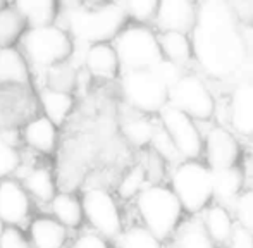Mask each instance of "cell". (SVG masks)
I'll list each match as a JSON object with an SVG mask.
<instances>
[{
    "mask_svg": "<svg viewBox=\"0 0 253 248\" xmlns=\"http://www.w3.org/2000/svg\"><path fill=\"white\" fill-rule=\"evenodd\" d=\"M52 215L59 224H62L66 229L80 228L83 224V208L81 200H78L76 195L71 191H60L50 200Z\"/></svg>",
    "mask_w": 253,
    "mask_h": 248,
    "instance_id": "83f0119b",
    "label": "cell"
},
{
    "mask_svg": "<svg viewBox=\"0 0 253 248\" xmlns=\"http://www.w3.org/2000/svg\"><path fill=\"white\" fill-rule=\"evenodd\" d=\"M21 54L28 66L45 73L53 66L67 62L73 54L74 41L59 24L43 28H28L19 40Z\"/></svg>",
    "mask_w": 253,
    "mask_h": 248,
    "instance_id": "277c9868",
    "label": "cell"
},
{
    "mask_svg": "<svg viewBox=\"0 0 253 248\" xmlns=\"http://www.w3.org/2000/svg\"><path fill=\"white\" fill-rule=\"evenodd\" d=\"M150 145H152L153 152H155V154L159 155V157L162 159L164 162H176V165L183 162L179 152L176 150L174 143L170 141L169 134L164 131V127L160 126V123L157 124L155 134H153V140H152Z\"/></svg>",
    "mask_w": 253,
    "mask_h": 248,
    "instance_id": "d590c367",
    "label": "cell"
},
{
    "mask_svg": "<svg viewBox=\"0 0 253 248\" xmlns=\"http://www.w3.org/2000/svg\"><path fill=\"white\" fill-rule=\"evenodd\" d=\"M31 212V198L16 179L0 181V221L7 228H19Z\"/></svg>",
    "mask_w": 253,
    "mask_h": 248,
    "instance_id": "4fadbf2b",
    "label": "cell"
},
{
    "mask_svg": "<svg viewBox=\"0 0 253 248\" xmlns=\"http://www.w3.org/2000/svg\"><path fill=\"white\" fill-rule=\"evenodd\" d=\"M83 217L105 240H116L123 231V217L112 193L100 186L88 188L81 198Z\"/></svg>",
    "mask_w": 253,
    "mask_h": 248,
    "instance_id": "ba28073f",
    "label": "cell"
},
{
    "mask_svg": "<svg viewBox=\"0 0 253 248\" xmlns=\"http://www.w3.org/2000/svg\"><path fill=\"white\" fill-rule=\"evenodd\" d=\"M119 67L126 71L150 69L162 59L157 33L143 24H127L112 40Z\"/></svg>",
    "mask_w": 253,
    "mask_h": 248,
    "instance_id": "8992f818",
    "label": "cell"
},
{
    "mask_svg": "<svg viewBox=\"0 0 253 248\" xmlns=\"http://www.w3.org/2000/svg\"><path fill=\"white\" fill-rule=\"evenodd\" d=\"M150 71H152L153 76H155L157 80H159L160 83L167 88V90H170L172 86H176V84L179 83L181 78L186 74L183 67H179L177 64L167 61V59H164V57L160 59L155 66H152Z\"/></svg>",
    "mask_w": 253,
    "mask_h": 248,
    "instance_id": "8d00e7d4",
    "label": "cell"
},
{
    "mask_svg": "<svg viewBox=\"0 0 253 248\" xmlns=\"http://www.w3.org/2000/svg\"><path fill=\"white\" fill-rule=\"evenodd\" d=\"M210 178H212V198H215L217 205H222L229 210L245 188L247 181L245 169L240 165L213 169L210 171Z\"/></svg>",
    "mask_w": 253,
    "mask_h": 248,
    "instance_id": "2e32d148",
    "label": "cell"
},
{
    "mask_svg": "<svg viewBox=\"0 0 253 248\" xmlns=\"http://www.w3.org/2000/svg\"><path fill=\"white\" fill-rule=\"evenodd\" d=\"M78 71L80 69H76L69 61L59 64V66L50 67V69L43 73V80H45V83H47L45 88H52V90H57V91L73 93V90L76 88Z\"/></svg>",
    "mask_w": 253,
    "mask_h": 248,
    "instance_id": "4dcf8cb0",
    "label": "cell"
},
{
    "mask_svg": "<svg viewBox=\"0 0 253 248\" xmlns=\"http://www.w3.org/2000/svg\"><path fill=\"white\" fill-rule=\"evenodd\" d=\"M234 222L253 233V188L241 191L229 208Z\"/></svg>",
    "mask_w": 253,
    "mask_h": 248,
    "instance_id": "d6a6232c",
    "label": "cell"
},
{
    "mask_svg": "<svg viewBox=\"0 0 253 248\" xmlns=\"http://www.w3.org/2000/svg\"><path fill=\"white\" fill-rule=\"evenodd\" d=\"M3 229H5V226H3V222L0 221V238H2V233H3Z\"/></svg>",
    "mask_w": 253,
    "mask_h": 248,
    "instance_id": "b9f144b4",
    "label": "cell"
},
{
    "mask_svg": "<svg viewBox=\"0 0 253 248\" xmlns=\"http://www.w3.org/2000/svg\"><path fill=\"white\" fill-rule=\"evenodd\" d=\"M166 248H217L207 236L200 217L193 215L188 221H181L177 229L167 240Z\"/></svg>",
    "mask_w": 253,
    "mask_h": 248,
    "instance_id": "cb8c5ba5",
    "label": "cell"
},
{
    "mask_svg": "<svg viewBox=\"0 0 253 248\" xmlns=\"http://www.w3.org/2000/svg\"><path fill=\"white\" fill-rule=\"evenodd\" d=\"M23 140L31 150L48 155L55 150L59 141V129L45 116L30 119L23 127Z\"/></svg>",
    "mask_w": 253,
    "mask_h": 248,
    "instance_id": "e0dca14e",
    "label": "cell"
},
{
    "mask_svg": "<svg viewBox=\"0 0 253 248\" xmlns=\"http://www.w3.org/2000/svg\"><path fill=\"white\" fill-rule=\"evenodd\" d=\"M30 66L19 48H0V84L30 88Z\"/></svg>",
    "mask_w": 253,
    "mask_h": 248,
    "instance_id": "44dd1931",
    "label": "cell"
},
{
    "mask_svg": "<svg viewBox=\"0 0 253 248\" xmlns=\"http://www.w3.org/2000/svg\"><path fill=\"white\" fill-rule=\"evenodd\" d=\"M167 104L186 114L193 121L195 119L207 121L215 112L212 91L197 74H184L179 83L169 90Z\"/></svg>",
    "mask_w": 253,
    "mask_h": 248,
    "instance_id": "9c48e42d",
    "label": "cell"
},
{
    "mask_svg": "<svg viewBox=\"0 0 253 248\" xmlns=\"http://www.w3.org/2000/svg\"><path fill=\"white\" fill-rule=\"evenodd\" d=\"M157 41H159L162 57L177 64L183 69L184 66H188L193 61V47H191L190 35L166 31V33L157 35Z\"/></svg>",
    "mask_w": 253,
    "mask_h": 248,
    "instance_id": "4316f807",
    "label": "cell"
},
{
    "mask_svg": "<svg viewBox=\"0 0 253 248\" xmlns=\"http://www.w3.org/2000/svg\"><path fill=\"white\" fill-rule=\"evenodd\" d=\"M114 243L116 248H166V245L143 226H131L123 229Z\"/></svg>",
    "mask_w": 253,
    "mask_h": 248,
    "instance_id": "f546056e",
    "label": "cell"
},
{
    "mask_svg": "<svg viewBox=\"0 0 253 248\" xmlns=\"http://www.w3.org/2000/svg\"><path fill=\"white\" fill-rule=\"evenodd\" d=\"M31 248H64L67 242V229L53 217H37L28 228Z\"/></svg>",
    "mask_w": 253,
    "mask_h": 248,
    "instance_id": "ffe728a7",
    "label": "cell"
},
{
    "mask_svg": "<svg viewBox=\"0 0 253 248\" xmlns=\"http://www.w3.org/2000/svg\"><path fill=\"white\" fill-rule=\"evenodd\" d=\"M226 248H253V233L236 224Z\"/></svg>",
    "mask_w": 253,
    "mask_h": 248,
    "instance_id": "ab89813d",
    "label": "cell"
},
{
    "mask_svg": "<svg viewBox=\"0 0 253 248\" xmlns=\"http://www.w3.org/2000/svg\"><path fill=\"white\" fill-rule=\"evenodd\" d=\"M119 90L126 107L143 116L159 114L167 105L169 97V90L153 76L150 69L123 73Z\"/></svg>",
    "mask_w": 253,
    "mask_h": 248,
    "instance_id": "52a82bcc",
    "label": "cell"
},
{
    "mask_svg": "<svg viewBox=\"0 0 253 248\" xmlns=\"http://www.w3.org/2000/svg\"><path fill=\"white\" fill-rule=\"evenodd\" d=\"M127 111L129 112L119 123L123 136L126 138L127 143L136 148L148 147L153 140L157 124L148 116L138 114V112L131 111V109H127Z\"/></svg>",
    "mask_w": 253,
    "mask_h": 248,
    "instance_id": "603a6c76",
    "label": "cell"
},
{
    "mask_svg": "<svg viewBox=\"0 0 253 248\" xmlns=\"http://www.w3.org/2000/svg\"><path fill=\"white\" fill-rule=\"evenodd\" d=\"M59 16H64V26L74 43L84 47L109 43L126 26L127 16L121 2L88 3L66 2L59 3Z\"/></svg>",
    "mask_w": 253,
    "mask_h": 248,
    "instance_id": "7a4b0ae2",
    "label": "cell"
},
{
    "mask_svg": "<svg viewBox=\"0 0 253 248\" xmlns=\"http://www.w3.org/2000/svg\"><path fill=\"white\" fill-rule=\"evenodd\" d=\"M145 186H148L147 172L141 164H134L121 178L119 185H117V193L124 200H131V198H136Z\"/></svg>",
    "mask_w": 253,
    "mask_h": 248,
    "instance_id": "1f68e13d",
    "label": "cell"
},
{
    "mask_svg": "<svg viewBox=\"0 0 253 248\" xmlns=\"http://www.w3.org/2000/svg\"><path fill=\"white\" fill-rule=\"evenodd\" d=\"M200 221L203 224V229H205L207 236L210 238V242L215 247H222L229 242L231 235L234 231V222L231 212L227 210L222 205H209L205 210L202 212Z\"/></svg>",
    "mask_w": 253,
    "mask_h": 248,
    "instance_id": "d6986e66",
    "label": "cell"
},
{
    "mask_svg": "<svg viewBox=\"0 0 253 248\" xmlns=\"http://www.w3.org/2000/svg\"><path fill=\"white\" fill-rule=\"evenodd\" d=\"M21 186L24 188V191L28 193V197L35 198V200L48 202L57 195V185L55 178H53L52 171L45 165H38V167H31L26 174L21 178Z\"/></svg>",
    "mask_w": 253,
    "mask_h": 248,
    "instance_id": "484cf974",
    "label": "cell"
},
{
    "mask_svg": "<svg viewBox=\"0 0 253 248\" xmlns=\"http://www.w3.org/2000/svg\"><path fill=\"white\" fill-rule=\"evenodd\" d=\"M245 38H247V43H248V55L252 59V66H253V30L245 31ZM253 69V67H252Z\"/></svg>",
    "mask_w": 253,
    "mask_h": 248,
    "instance_id": "60d3db41",
    "label": "cell"
},
{
    "mask_svg": "<svg viewBox=\"0 0 253 248\" xmlns=\"http://www.w3.org/2000/svg\"><path fill=\"white\" fill-rule=\"evenodd\" d=\"M153 23L160 33L174 31V33L190 35L197 23V3L190 0H164L159 2Z\"/></svg>",
    "mask_w": 253,
    "mask_h": 248,
    "instance_id": "7c38bea8",
    "label": "cell"
},
{
    "mask_svg": "<svg viewBox=\"0 0 253 248\" xmlns=\"http://www.w3.org/2000/svg\"><path fill=\"white\" fill-rule=\"evenodd\" d=\"M26 30L23 17L14 9V5H5L0 9V48L14 47Z\"/></svg>",
    "mask_w": 253,
    "mask_h": 248,
    "instance_id": "f1b7e54d",
    "label": "cell"
},
{
    "mask_svg": "<svg viewBox=\"0 0 253 248\" xmlns=\"http://www.w3.org/2000/svg\"><path fill=\"white\" fill-rule=\"evenodd\" d=\"M21 167V154L16 145L0 134V181L12 176Z\"/></svg>",
    "mask_w": 253,
    "mask_h": 248,
    "instance_id": "e575fe53",
    "label": "cell"
},
{
    "mask_svg": "<svg viewBox=\"0 0 253 248\" xmlns=\"http://www.w3.org/2000/svg\"><path fill=\"white\" fill-rule=\"evenodd\" d=\"M83 69L93 78L114 80L119 74L121 67L112 43L90 45L86 48V54H84Z\"/></svg>",
    "mask_w": 253,
    "mask_h": 248,
    "instance_id": "ac0fdd59",
    "label": "cell"
},
{
    "mask_svg": "<svg viewBox=\"0 0 253 248\" xmlns=\"http://www.w3.org/2000/svg\"><path fill=\"white\" fill-rule=\"evenodd\" d=\"M31 95L28 88L10 86V100L7 98V86L0 84V133H7L19 126L26 124L31 118Z\"/></svg>",
    "mask_w": 253,
    "mask_h": 248,
    "instance_id": "5bb4252c",
    "label": "cell"
},
{
    "mask_svg": "<svg viewBox=\"0 0 253 248\" xmlns=\"http://www.w3.org/2000/svg\"><path fill=\"white\" fill-rule=\"evenodd\" d=\"M71 248H109V243H107L105 238H102L95 231H86V233H81L74 240Z\"/></svg>",
    "mask_w": 253,
    "mask_h": 248,
    "instance_id": "f35d334b",
    "label": "cell"
},
{
    "mask_svg": "<svg viewBox=\"0 0 253 248\" xmlns=\"http://www.w3.org/2000/svg\"><path fill=\"white\" fill-rule=\"evenodd\" d=\"M159 121L183 161H197L203 154V138L191 118L167 104L159 112Z\"/></svg>",
    "mask_w": 253,
    "mask_h": 248,
    "instance_id": "30bf717a",
    "label": "cell"
},
{
    "mask_svg": "<svg viewBox=\"0 0 253 248\" xmlns=\"http://www.w3.org/2000/svg\"><path fill=\"white\" fill-rule=\"evenodd\" d=\"M136 210L143 228L166 243L183 221V207L170 188L148 185L136 197Z\"/></svg>",
    "mask_w": 253,
    "mask_h": 248,
    "instance_id": "3957f363",
    "label": "cell"
},
{
    "mask_svg": "<svg viewBox=\"0 0 253 248\" xmlns=\"http://www.w3.org/2000/svg\"><path fill=\"white\" fill-rule=\"evenodd\" d=\"M252 169H253V161H252Z\"/></svg>",
    "mask_w": 253,
    "mask_h": 248,
    "instance_id": "7bdbcfd3",
    "label": "cell"
},
{
    "mask_svg": "<svg viewBox=\"0 0 253 248\" xmlns=\"http://www.w3.org/2000/svg\"><path fill=\"white\" fill-rule=\"evenodd\" d=\"M0 248H31V245L19 228H5L0 238Z\"/></svg>",
    "mask_w": 253,
    "mask_h": 248,
    "instance_id": "74e56055",
    "label": "cell"
},
{
    "mask_svg": "<svg viewBox=\"0 0 253 248\" xmlns=\"http://www.w3.org/2000/svg\"><path fill=\"white\" fill-rule=\"evenodd\" d=\"M190 35L193 59L212 78L234 76L250 59L245 30L229 2L197 3V23Z\"/></svg>",
    "mask_w": 253,
    "mask_h": 248,
    "instance_id": "6da1fadb",
    "label": "cell"
},
{
    "mask_svg": "<svg viewBox=\"0 0 253 248\" xmlns=\"http://www.w3.org/2000/svg\"><path fill=\"white\" fill-rule=\"evenodd\" d=\"M170 191L179 200L183 212L202 214L212 202L210 169L203 162L183 161L170 172Z\"/></svg>",
    "mask_w": 253,
    "mask_h": 248,
    "instance_id": "5b68a950",
    "label": "cell"
},
{
    "mask_svg": "<svg viewBox=\"0 0 253 248\" xmlns=\"http://www.w3.org/2000/svg\"><path fill=\"white\" fill-rule=\"evenodd\" d=\"M203 154L207 167L224 169L238 165L241 157V145L229 129L222 126H212L203 138Z\"/></svg>",
    "mask_w": 253,
    "mask_h": 248,
    "instance_id": "8fae6325",
    "label": "cell"
},
{
    "mask_svg": "<svg viewBox=\"0 0 253 248\" xmlns=\"http://www.w3.org/2000/svg\"><path fill=\"white\" fill-rule=\"evenodd\" d=\"M38 102L45 112V118L52 121L57 127L62 126L74 107V95L66 91H57L52 88H40Z\"/></svg>",
    "mask_w": 253,
    "mask_h": 248,
    "instance_id": "d4e9b609",
    "label": "cell"
},
{
    "mask_svg": "<svg viewBox=\"0 0 253 248\" xmlns=\"http://www.w3.org/2000/svg\"><path fill=\"white\" fill-rule=\"evenodd\" d=\"M229 123L236 133L253 138V80L234 86L229 97Z\"/></svg>",
    "mask_w": 253,
    "mask_h": 248,
    "instance_id": "9a60e30c",
    "label": "cell"
},
{
    "mask_svg": "<svg viewBox=\"0 0 253 248\" xmlns=\"http://www.w3.org/2000/svg\"><path fill=\"white\" fill-rule=\"evenodd\" d=\"M121 5L127 17L136 21V24L147 26V23H152L155 19L159 2L155 0H127V2H121Z\"/></svg>",
    "mask_w": 253,
    "mask_h": 248,
    "instance_id": "836d02e7",
    "label": "cell"
},
{
    "mask_svg": "<svg viewBox=\"0 0 253 248\" xmlns=\"http://www.w3.org/2000/svg\"><path fill=\"white\" fill-rule=\"evenodd\" d=\"M12 5L23 17L26 28L50 26L59 17V2L55 0H19Z\"/></svg>",
    "mask_w": 253,
    "mask_h": 248,
    "instance_id": "7402d4cb",
    "label": "cell"
}]
</instances>
